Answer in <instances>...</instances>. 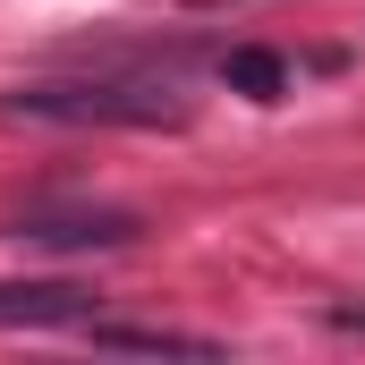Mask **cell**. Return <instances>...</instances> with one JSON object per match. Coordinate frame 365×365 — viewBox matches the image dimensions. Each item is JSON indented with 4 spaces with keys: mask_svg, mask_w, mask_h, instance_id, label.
<instances>
[{
    "mask_svg": "<svg viewBox=\"0 0 365 365\" xmlns=\"http://www.w3.org/2000/svg\"><path fill=\"white\" fill-rule=\"evenodd\" d=\"M0 110L43 119V128H179L187 102L179 77L145 68V77H68V86H17L0 93Z\"/></svg>",
    "mask_w": 365,
    "mask_h": 365,
    "instance_id": "cell-1",
    "label": "cell"
},
{
    "mask_svg": "<svg viewBox=\"0 0 365 365\" xmlns=\"http://www.w3.org/2000/svg\"><path fill=\"white\" fill-rule=\"evenodd\" d=\"M195 9H221V0H195Z\"/></svg>",
    "mask_w": 365,
    "mask_h": 365,
    "instance_id": "cell-7",
    "label": "cell"
},
{
    "mask_svg": "<svg viewBox=\"0 0 365 365\" xmlns=\"http://www.w3.org/2000/svg\"><path fill=\"white\" fill-rule=\"evenodd\" d=\"M93 349H136V357H221V340H204V331H162V323H86Z\"/></svg>",
    "mask_w": 365,
    "mask_h": 365,
    "instance_id": "cell-4",
    "label": "cell"
},
{
    "mask_svg": "<svg viewBox=\"0 0 365 365\" xmlns=\"http://www.w3.org/2000/svg\"><path fill=\"white\" fill-rule=\"evenodd\" d=\"M331 323L340 331H365V306H331Z\"/></svg>",
    "mask_w": 365,
    "mask_h": 365,
    "instance_id": "cell-6",
    "label": "cell"
},
{
    "mask_svg": "<svg viewBox=\"0 0 365 365\" xmlns=\"http://www.w3.org/2000/svg\"><path fill=\"white\" fill-rule=\"evenodd\" d=\"M0 323H26V331L93 323V289L86 280H0Z\"/></svg>",
    "mask_w": 365,
    "mask_h": 365,
    "instance_id": "cell-3",
    "label": "cell"
},
{
    "mask_svg": "<svg viewBox=\"0 0 365 365\" xmlns=\"http://www.w3.org/2000/svg\"><path fill=\"white\" fill-rule=\"evenodd\" d=\"M9 238H26V247H136L145 221L136 212H17Z\"/></svg>",
    "mask_w": 365,
    "mask_h": 365,
    "instance_id": "cell-2",
    "label": "cell"
},
{
    "mask_svg": "<svg viewBox=\"0 0 365 365\" xmlns=\"http://www.w3.org/2000/svg\"><path fill=\"white\" fill-rule=\"evenodd\" d=\"M221 86L247 93V102H280L289 93V60L264 51V43H238V51H221Z\"/></svg>",
    "mask_w": 365,
    "mask_h": 365,
    "instance_id": "cell-5",
    "label": "cell"
}]
</instances>
